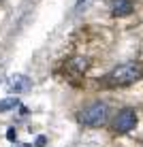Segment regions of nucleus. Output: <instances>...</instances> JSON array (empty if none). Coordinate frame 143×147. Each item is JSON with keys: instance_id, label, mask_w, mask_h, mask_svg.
<instances>
[{"instance_id": "f03ea898", "label": "nucleus", "mask_w": 143, "mask_h": 147, "mask_svg": "<svg viewBox=\"0 0 143 147\" xmlns=\"http://www.w3.org/2000/svg\"><path fill=\"white\" fill-rule=\"evenodd\" d=\"M107 119H109V107L103 100H92L77 111V121L88 128H100L107 124Z\"/></svg>"}, {"instance_id": "20e7f679", "label": "nucleus", "mask_w": 143, "mask_h": 147, "mask_svg": "<svg viewBox=\"0 0 143 147\" xmlns=\"http://www.w3.org/2000/svg\"><path fill=\"white\" fill-rule=\"evenodd\" d=\"M7 88H9V92H13V94L28 92V90L32 88V79L26 77V75H11L9 81H7Z\"/></svg>"}, {"instance_id": "423d86ee", "label": "nucleus", "mask_w": 143, "mask_h": 147, "mask_svg": "<svg viewBox=\"0 0 143 147\" xmlns=\"http://www.w3.org/2000/svg\"><path fill=\"white\" fill-rule=\"evenodd\" d=\"M109 9L115 17H126L135 11V4L132 0H109Z\"/></svg>"}, {"instance_id": "39448f33", "label": "nucleus", "mask_w": 143, "mask_h": 147, "mask_svg": "<svg viewBox=\"0 0 143 147\" xmlns=\"http://www.w3.org/2000/svg\"><path fill=\"white\" fill-rule=\"evenodd\" d=\"M88 66H90V60L83 58V55H75V58H70L68 62L64 64L66 73L73 75V77H81V75L88 70Z\"/></svg>"}, {"instance_id": "f257e3e1", "label": "nucleus", "mask_w": 143, "mask_h": 147, "mask_svg": "<svg viewBox=\"0 0 143 147\" xmlns=\"http://www.w3.org/2000/svg\"><path fill=\"white\" fill-rule=\"evenodd\" d=\"M141 77H143V66L139 62H124L105 75L103 85H107V88H126V85L137 83Z\"/></svg>"}, {"instance_id": "9d476101", "label": "nucleus", "mask_w": 143, "mask_h": 147, "mask_svg": "<svg viewBox=\"0 0 143 147\" xmlns=\"http://www.w3.org/2000/svg\"><path fill=\"white\" fill-rule=\"evenodd\" d=\"M13 147H30V145H13Z\"/></svg>"}, {"instance_id": "6e6552de", "label": "nucleus", "mask_w": 143, "mask_h": 147, "mask_svg": "<svg viewBox=\"0 0 143 147\" xmlns=\"http://www.w3.org/2000/svg\"><path fill=\"white\" fill-rule=\"evenodd\" d=\"M7 139H9V141H15V139H17V130H15V128H9Z\"/></svg>"}, {"instance_id": "1a4fd4ad", "label": "nucleus", "mask_w": 143, "mask_h": 147, "mask_svg": "<svg viewBox=\"0 0 143 147\" xmlns=\"http://www.w3.org/2000/svg\"><path fill=\"white\" fill-rule=\"evenodd\" d=\"M45 143H47V139H45V136H39V139H37V143H34V145H37V147H43Z\"/></svg>"}, {"instance_id": "7ed1b4c3", "label": "nucleus", "mask_w": 143, "mask_h": 147, "mask_svg": "<svg viewBox=\"0 0 143 147\" xmlns=\"http://www.w3.org/2000/svg\"><path fill=\"white\" fill-rule=\"evenodd\" d=\"M135 126H137V111L135 109L126 107V109L117 111V115L113 119V130L115 132L126 134V132H130V130H135Z\"/></svg>"}, {"instance_id": "0eeeda50", "label": "nucleus", "mask_w": 143, "mask_h": 147, "mask_svg": "<svg viewBox=\"0 0 143 147\" xmlns=\"http://www.w3.org/2000/svg\"><path fill=\"white\" fill-rule=\"evenodd\" d=\"M15 107H19V98L17 96H9V98H2L0 100V113H7Z\"/></svg>"}]
</instances>
